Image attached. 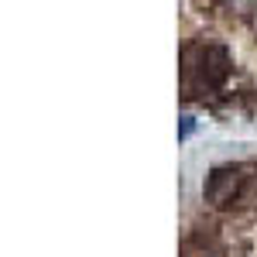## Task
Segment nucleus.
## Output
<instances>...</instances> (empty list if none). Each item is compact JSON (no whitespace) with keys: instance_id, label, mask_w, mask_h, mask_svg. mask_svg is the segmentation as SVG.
<instances>
[{"instance_id":"obj_1","label":"nucleus","mask_w":257,"mask_h":257,"mask_svg":"<svg viewBox=\"0 0 257 257\" xmlns=\"http://www.w3.org/2000/svg\"><path fill=\"white\" fill-rule=\"evenodd\" d=\"M182 96H213L226 93L233 76V55L223 41L192 38L182 45Z\"/></svg>"}]
</instances>
